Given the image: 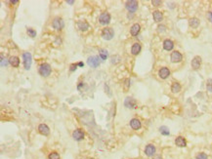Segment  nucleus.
Wrapping results in <instances>:
<instances>
[{
    "label": "nucleus",
    "instance_id": "obj_1",
    "mask_svg": "<svg viewBox=\"0 0 212 159\" xmlns=\"http://www.w3.org/2000/svg\"><path fill=\"white\" fill-rule=\"evenodd\" d=\"M23 59H24L25 69H26L27 70L29 69L31 67V63H32V57H31V54L28 53V52H26V53L23 54Z\"/></svg>",
    "mask_w": 212,
    "mask_h": 159
},
{
    "label": "nucleus",
    "instance_id": "obj_2",
    "mask_svg": "<svg viewBox=\"0 0 212 159\" xmlns=\"http://www.w3.org/2000/svg\"><path fill=\"white\" fill-rule=\"evenodd\" d=\"M51 70L52 69L49 63H42L39 67V73L44 77H47L48 75H50Z\"/></svg>",
    "mask_w": 212,
    "mask_h": 159
},
{
    "label": "nucleus",
    "instance_id": "obj_3",
    "mask_svg": "<svg viewBox=\"0 0 212 159\" xmlns=\"http://www.w3.org/2000/svg\"><path fill=\"white\" fill-rule=\"evenodd\" d=\"M113 35H115V31L111 28H106L103 29L102 36L105 40H111L113 37Z\"/></svg>",
    "mask_w": 212,
    "mask_h": 159
},
{
    "label": "nucleus",
    "instance_id": "obj_4",
    "mask_svg": "<svg viewBox=\"0 0 212 159\" xmlns=\"http://www.w3.org/2000/svg\"><path fill=\"white\" fill-rule=\"evenodd\" d=\"M87 63L89 67H98L100 65V61H99V58H98L97 56H92V57H89L88 60H87Z\"/></svg>",
    "mask_w": 212,
    "mask_h": 159
},
{
    "label": "nucleus",
    "instance_id": "obj_5",
    "mask_svg": "<svg viewBox=\"0 0 212 159\" xmlns=\"http://www.w3.org/2000/svg\"><path fill=\"white\" fill-rule=\"evenodd\" d=\"M126 9L131 13H134L138 9V2L135 0H130V1L126 2Z\"/></svg>",
    "mask_w": 212,
    "mask_h": 159
},
{
    "label": "nucleus",
    "instance_id": "obj_6",
    "mask_svg": "<svg viewBox=\"0 0 212 159\" xmlns=\"http://www.w3.org/2000/svg\"><path fill=\"white\" fill-rule=\"evenodd\" d=\"M52 26H53V28L55 29H57V30H61V29L64 28L65 24H64V21L61 18H56L53 21V22H52Z\"/></svg>",
    "mask_w": 212,
    "mask_h": 159
},
{
    "label": "nucleus",
    "instance_id": "obj_7",
    "mask_svg": "<svg viewBox=\"0 0 212 159\" xmlns=\"http://www.w3.org/2000/svg\"><path fill=\"white\" fill-rule=\"evenodd\" d=\"M156 146H154V144H148L147 146H146V148H145V153H146V155L147 156H149V157H152V156H154V154H156Z\"/></svg>",
    "mask_w": 212,
    "mask_h": 159
},
{
    "label": "nucleus",
    "instance_id": "obj_8",
    "mask_svg": "<svg viewBox=\"0 0 212 159\" xmlns=\"http://www.w3.org/2000/svg\"><path fill=\"white\" fill-rule=\"evenodd\" d=\"M99 21H100V24H109V22H111V15H109V13H107V12L103 13V14L100 16Z\"/></svg>",
    "mask_w": 212,
    "mask_h": 159
},
{
    "label": "nucleus",
    "instance_id": "obj_9",
    "mask_svg": "<svg viewBox=\"0 0 212 159\" xmlns=\"http://www.w3.org/2000/svg\"><path fill=\"white\" fill-rule=\"evenodd\" d=\"M170 58L173 63H180L182 61V59H183V56H182V54L180 53V52L174 51V52H172Z\"/></svg>",
    "mask_w": 212,
    "mask_h": 159
},
{
    "label": "nucleus",
    "instance_id": "obj_10",
    "mask_svg": "<svg viewBox=\"0 0 212 159\" xmlns=\"http://www.w3.org/2000/svg\"><path fill=\"white\" fill-rule=\"evenodd\" d=\"M72 138L75 141H81L84 138V132L81 129H76L72 133Z\"/></svg>",
    "mask_w": 212,
    "mask_h": 159
},
{
    "label": "nucleus",
    "instance_id": "obj_11",
    "mask_svg": "<svg viewBox=\"0 0 212 159\" xmlns=\"http://www.w3.org/2000/svg\"><path fill=\"white\" fill-rule=\"evenodd\" d=\"M124 106L128 108H136V101L133 98H126L124 102Z\"/></svg>",
    "mask_w": 212,
    "mask_h": 159
},
{
    "label": "nucleus",
    "instance_id": "obj_12",
    "mask_svg": "<svg viewBox=\"0 0 212 159\" xmlns=\"http://www.w3.org/2000/svg\"><path fill=\"white\" fill-rule=\"evenodd\" d=\"M200 65H201V59H200V57H195V58L193 59V61H191V67H193V69H197L200 67Z\"/></svg>",
    "mask_w": 212,
    "mask_h": 159
},
{
    "label": "nucleus",
    "instance_id": "obj_13",
    "mask_svg": "<svg viewBox=\"0 0 212 159\" xmlns=\"http://www.w3.org/2000/svg\"><path fill=\"white\" fill-rule=\"evenodd\" d=\"M38 131H39V133L43 136H48L50 133L49 127L45 124H40L39 126H38Z\"/></svg>",
    "mask_w": 212,
    "mask_h": 159
},
{
    "label": "nucleus",
    "instance_id": "obj_14",
    "mask_svg": "<svg viewBox=\"0 0 212 159\" xmlns=\"http://www.w3.org/2000/svg\"><path fill=\"white\" fill-rule=\"evenodd\" d=\"M158 75H159L160 78H162V79L167 78V77L170 75V70L168 69L167 67H162V69H159Z\"/></svg>",
    "mask_w": 212,
    "mask_h": 159
},
{
    "label": "nucleus",
    "instance_id": "obj_15",
    "mask_svg": "<svg viewBox=\"0 0 212 159\" xmlns=\"http://www.w3.org/2000/svg\"><path fill=\"white\" fill-rule=\"evenodd\" d=\"M130 126L133 130H138V129L141 128V122L139 119L137 118H133V119L130 121Z\"/></svg>",
    "mask_w": 212,
    "mask_h": 159
},
{
    "label": "nucleus",
    "instance_id": "obj_16",
    "mask_svg": "<svg viewBox=\"0 0 212 159\" xmlns=\"http://www.w3.org/2000/svg\"><path fill=\"white\" fill-rule=\"evenodd\" d=\"M175 144L180 147H185L187 145V142H186V140H185V138L179 136V137H177L176 140H175Z\"/></svg>",
    "mask_w": 212,
    "mask_h": 159
},
{
    "label": "nucleus",
    "instance_id": "obj_17",
    "mask_svg": "<svg viewBox=\"0 0 212 159\" xmlns=\"http://www.w3.org/2000/svg\"><path fill=\"white\" fill-rule=\"evenodd\" d=\"M141 49H142L141 44H139V43H134L133 46H132V48H131V53L136 56L141 52Z\"/></svg>",
    "mask_w": 212,
    "mask_h": 159
},
{
    "label": "nucleus",
    "instance_id": "obj_18",
    "mask_svg": "<svg viewBox=\"0 0 212 159\" xmlns=\"http://www.w3.org/2000/svg\"><path fill=\"white\" fill-rule=\"evenodd\" d=\"M173 47H174V44H173V42L171 41V40H169V39L164 40V42H163V48L165 49L166 51H170V50H172Z\"/></svg>",
    "mask_w": 212,
    "mask_h": 159
},
{
    "label": "nucleus",
    "instance_id": "obj_19",
    "mask_svg": "<svg viewBox=\"0 0 212 159\" xmlns=\"http://www.w3.org/2000/svg\"><path fill=\"white\" fill-rule=\"evenodd\" d=\"M9 63H10V65H13L14 67H19V65H20V60H19V58H18V57L12 56L10 58V60H9Z\"/></svg>",
    "mask_w": 212,
    "mask_h": 159
},
{
    "label": "nucleus",
    "instance_id": "obj_20",
    "mask_svg": "<svg viewBox=\"0 0 212 159\" xmlns=\"http://www.w3.org/2000/svg\"><path fill=\"white\" fill-rule=\"evenodd\" d=\"M140 29H141L140 24H133V26H132V28H131V29H130V31H131V34L133 35V36L138 35V33L140 32Z\"/></svg>",
    "mask_w": 212,
    "mask_h": 159
},
{
    "label": "nucleus",
    "instance_id": "obj_21",
    "mask_svg": "<svg viewBox=\"0 0 212 159\" xmlns=\"http://www.w3.org/2000/svg\"><path fill=\"white\" fill-rule=\"evenodd\" d=\"M152 17H154V20L156 22H161L162 21V13L159 12V11H154V13H152Z\"/></svg>",
    "mask_w": 212,
    "mask_h": 159
},
{
    "label": "nucleus",
    "instance_id": "obj_22",
    "mask_svg": "<svg viewBox=\"0 0 212 159\" xmlns=\"http://www.w3.org/2000/svg\"><path fill=\"white\" fill-rule=\"evenodd\" d=\"M77 26H78V28L80 29V30H82V31H85V30H87V29L89 28L88 22H85V21H80L78 24H77Z\"/></svg>",
    "mask_w": 212,
    "mask_h": 159
},
{
    "label": "nucleus",
    "instance_id": "obj_23",
    "mask_svg": "<svg viewBox=\"0 0 212 159\" xmlns=\"http://www.w3.org/2000/svg\"><path fill=\"white\" fill-rule=\"evenodd\" d=\"M189 22H190V26L193 28H197L199 26V21H198V19H197V18H191L190 21H189Z\"/></svg>",
    "mask_w": 212,
    "mask_h": 159
},
{
    "label": "nucleus",
    "instance_id": "obj_24",
    "mask_svg": "<svg viewBox=\"0 0 212 159\" xmlns=\"http://www.w3.org/2000/svg\"><path fill=\"white\" fill-rule=\"evenodd\" d=\"M171 91H172L173 93L180 92V91H181V85L177 82H174L172 84V86H171Z\"/></svg>",
    "mask_w": 212,
    "mask_h": 159
},
{
    "label": "nucleus",
    "instance_id": "obj_25",
    "mask_svg": "<svg viewBox=\"0 0 212 159\" xmlns=\"http://www.w3.org/2000/svg\"><path fill=\"white\" fill-rule=\"evenodd\" d=\"M99 54H100V58H101L102 60H107V58H108V56H109L108 51L105 49H100Z\"/></svg>",
    "mask_w": 212,
    "mask_h": 159
},
{
    "label": "nucleus",
    "instance_id": "obj_26",
    "mask_svg": "<svg viewBox=\"0 0 212 159\" xmlns=\"http://www.w3.org/2000/svg\"><path fill=\"white\" fill-rule=\"evenodd\" d=\"M159 132H160V133L162 134V135H164V136H168L170 134L169 129H168L166 126H161L160 128H159Z\"/></svg>",
    "mask_w": 212,
    "mask_h": 159
},
{
    "label": "nucleus",
    "instance_id": "obj_27",
    "mask_svg": "<svg viewBox=\"0 0 212 159\" xmlns=\"http://www.w3.org/2000/svg\"><path fill=\"white\" fill-rule=\"evenodd\" d=\"M48 158H49V159H60V154H59L58 152H56V151H53V152H51V153L49 154Z\"/></svg>",
    "mask_w": 212,
    "mask_h": 159
},
{
    "label": "nucleus",
    "instance_id": "obj_28",
    "mask_svg": "<svg viewBox=\"0 0 212 159\" xmlns=\"http://www.w3.org/2000/svg\"><path fill=\"white\" fill-rule=\"evenodd\" d=\"M27 34H28L30 37H35L36 36V31L32 28H27Z\"/></svg>",
    "mask_w": 212,
    "mask_h": 159
},
{
    "label": "nucleus",
    "instance_id": "obj_29",
    "mask_svg": "<svg viewBox=\"0 0 212 159\" xmlns=\"http://www.w3.org/2000/svg\"><path fill=\"white\" fill-rule=\"evenodd\" d=\"M206 87H207V91H208V92H212V78L207 80Z\"/></svg>",
    "mask_w": 212,
    "mask_h": 159
},
{
    "label": "nucleus",
    "instance_id": "obj_30",
    "mask_svg": "<svg viewBox=\"0 0 212 159\" xmlns=\"http://www.w3.org/2000/svg\"><path fill=\"white\" fill-rule=\"evenodd\" d=\"M195 159H208V157H207V155L203 153V152H200V153H198Z\"/></svg>",
    "mask_w": 212,
    "mask_h": 159
},
{
    "label": "nucleus",
    "instance_id": "obj_31",
    "mask_svg": "<svg viewBox=\"0 0 212 159\" xmlns=\"http://www.w3.org/2000/svg\"><path fill=\"white\" fill-rule=\"evenodd\" d=\"M152 5H154V6H159L161 3H162V2L159 1V0H152Z\"/></svg>",
    "mask_w": 212,
    "mask_h": 159
},
{
    "label": "nucleus",
    "instance_id": "obj_32",
    "mask_svg": "<svg viewBox=\"0 0 212 159\" xmlns=\"http://www.w3.org/2000/svg\"><path fill=\"white\" fill-rule=\"evenodd\" d=\"M1 65L2 67H4V65H8V61L6 60V59H4L3 57H2V60H1Z\"/></svg>",
    "mask_w": 212,
    "mask_h": 159
},
{
    "label": "nucleus",
    "instance_id": "obj_33",
    "mask_svg": "<svg viewBox=\"0 0 212 159\" xmlns=\"http://www.w3.org/2000/svg\"><path fill=\"white\" fill-rule=\"evenodd\" d=\"M158 31H159V32H163V31H165V26H158Z\"/></svg>",
    "mask_w": 212,
    "mask_h": 159
},
{
    "label": "nucleus",
    "instance_id": "obj_34",
    "mask_svg": "<svg viewBox=\"0 0 212 159\" xmlns=\"http://www.w3.org/2000/svg\"><path fill=\"white\" fill-rule=\"evenodd\" d=\"M207 18H208L209 21H210V22H212V11H211V12H209V13H208V15H207Z\"/></svg>",
    "mask_w": 212,
    "mask_h": 159
},
{
    "label": "nucleus",
    "instance_id": "obj_35",
    "mask_svg": "<svg viewBox=\"0 0 212 159\" xmlns=\"http://www.w3.org/2000/svg\"><path fill=\"white\" fill-rule=\"evenodd\" d=\"M76 67H77V65H70V70H72V71H74V69H76Z\"/></svg>",
    "mask_w": 212,
    "mask_h": 159
},
{
    "label": "nucleus",
    "instance_id": "obj_36",
    "mask_svg": "<svg viewBox=\"0 0 212 159\" xmlns=\"http://www.w3.org/2000/svg\"><path fill=\"white\" fill-rule=\"evenodd\" d=\"M154 159H162V157H161L160 155H156L154 156Z\"/></svg>",
    "mask_w": 212,
    "mask_h": 159
},
{
    "label": "nucleus",
    "instance_id": "obj_37",
    "mask_svg": "<svg viewBox=\"0 0 212 159\" xmlns=\"http://www.w3.org/2000/svg\"><path fill=\"white\" fill-rule=\"evenodd\" d=\"M67 3H68V4H74V1H67Z\"/></svg>",
    "mask_w": 212,
    "mask_h": 159
},
{
    "label": "nucleus",
    "instance_id": "obj_38",
    "mask_svg": "<svg viewBox=\"0 0 212 159\" xmlns=\"http://www.w3.org/2000/svg\"><path fill=\"white\" fill-rule=\"evenodd\" d=\"M10 2H11V3H12V4H17L19 1H10Z\"/></svg>",
    "mask_w": 212,
    "mask_h": 159
},
{
    "label": "nucleus",
    "instance_id": "obj_39",
    "mask_svg": "<svg viewBox=\"0 0 212 159\" xmlns=\"http://www.w3.org/2000/svg\"><path fill=\"white\" fill-rule=\"evenodd\" d=\"M78 65L79 67H83V63H78Z\"/></svg>",
    "mask_w": 212,
    "mask_h": 159
}]
</instances>
